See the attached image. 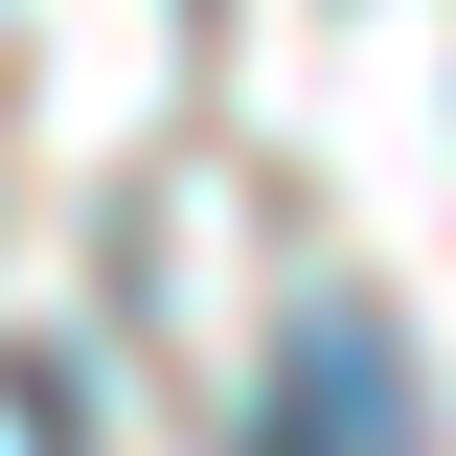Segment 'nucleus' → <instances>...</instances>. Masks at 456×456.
Segmentation results:
<instances>
[{"label":"nucleus","mask_w":456,"mask_h":456,"mask_svg":"<svg viewBox=\"0 0 456 456\" xmlns=\"http://www.w3.org/2000/svg\"><path fill=\"white\" fill-rule=\"evenodd\" d=\"M251 456H434V411H411V342L365 320V297H320V320L274 342V411H251Z\"/></svg>","instance_id":"nucleus-1"}]
</instances>
